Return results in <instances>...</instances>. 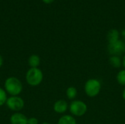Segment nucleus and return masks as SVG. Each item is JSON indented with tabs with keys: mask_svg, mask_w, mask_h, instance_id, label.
Returning a JSON list of instances; mask_svg holds the SVG:
<instances>
[{
	"mask_svg": "<svg viewBox=\"0 0 125 124\" xmlns=\"http://www.w3.org/2000/svg\"><path fill=\"white\" fill-rule=\"evenodd\" d=\"M119 33L116 29L110 30L107 35V39H108L109 44L117 42L119 40Z\"/></svg>",
	"mask_w": 125,
	"mask_h": 124,
	"instance_id": "9",
	"label": "nucleus"
},
{
	"mask_svg": "<svg viewBox=\"0 0 125 124\" xmlns=\"http://www.w3.org/2000/svg\"><path fill=\"white\" fill-rule=\"evenodd\" d=\"M54 0H42V1L45 4H51L53 1Z\"/></svg>",
	"mask_w": 125,
	"mask_h": 124,
	"instance_id": "18",
	"label": "nucleus"
},
{
	"mask_svg": "<svg viewBox=\"0 0 125 124\" xmlns=\"http://www.w3.org/2000/svg\"><path fill=\"white\" fill-rule=\"evenodd\" d=\"M77 93H78L77 89L75 87H73V86L69 87L67 88V91H66L67 96L69 99H74L77 96Z\"/></svg>",
	"mask_w": 125,
	"mask_h": 124,
	"instance_id": "13",
	"label": "nucleus"
},
{
	"mask_svg": "<svg viewBox=\"0 0 125 124\" xmlns=\"http://www.w3.org/2000/svg\"><path fill=\"white\" fill-rule=\"evenodd\" d=\"M109 62L111 64V66L115 68L120 67L122 64V61L119 56H112L109 59Z\"/></svg>",
	"mask_w": 125,
	"mask_h": 124,
	"instance_id": "12",
	"label": "nucleus"
},
{
	"mask_svg": "<svg viewBox=\"0 0 125 124\" xmlns=\"http://www.w3.org/2000/svg\"><path fill=\"white\" fill-rule=\"evenodd\" d=\"M4 88L5 91L11 96H18L23 90V85L17 77H10L5 80Z\"/></svg>",
	"mask_w": 125,
	"mask_h": 124,
	"instance_id": "1",
	"label": "nucleus"
},
{
	"mask_svg": "<svg viewBox=\"0 0 125 124\" xmlns=\"http://www.w3.org/2000/svg\"><path fill=\"white\" fill-rule=\"evenodd\" d=\"M122 34H123V36L125 37V31H123V32H122Z\"/></svg>",
	"mask_w": 125,
	"mask_h": 124,
	"instance_id": "21",
	"label": "nucleus"
},
{
	"mask_svg": "<svg viewBox=\"0 0 125 124\" xmlns=\"http://www.w3.org/2000/svg\"><path fill=\"white\" fill-rule=\"evenodd\" d=\"M58 124H76V121L73 116L66 115L60 118Z\"/></svg>",
	"mask_w": 125,
	"mask_h": 124,
	"instance_id": "11",
	"label": "nucleus"
},
{
	"mask_svg": "<svg viewBox=\"0 0 125 124\" xmlns=\"http://www.w3.org/2000/svg\"><path fill=\"white\" fill-rule=\"evenodd\" d=\"M28 124H38V120L36 118H30L28 119Z\"/></svg>",
	"mask_w": 125,
	"mask_h": 124,
	"instance_id": "16",
	"label": "nucleus"
},
{
	"mask_svg": "<svg viewBox=\"0 0 125 124\" xmlns=\"http://www.w3.org/2000/svg\"><path fill=\"white\" fill-rule=\"evenodd\" d=\"M70 113L75 116H82L87 111V106L86 103L82 101L76 100L71 102L70 105Z\"/></svg>",
	"mask_w": 125,
	"mask_h": 124,
	"instance_id": "4",
	"label": "nucleus"
},
{
	"mask_svg": "<svg viewBox=\"0 0 125 124\" xmlns=\"http://www.w3.org/2000/svg\"><path fill=\"white\" fill-rule=\"evenodd\" d=\"M122 64H123V66L125 67V56H124V58H123V61H122Z\"/></svg>",
	"mask_w": 125,
	"mask_h": 124,
	"instance_id": "19",
	"label": "nucleus"
},
{
	"mask_svg": "<svg viewBox=\"0 0 125 124\" xmlns=\"http://www.w3.org/2000/svg\"><path fill=\"white\" fill-rule=\"evenodd\" d=\"M122 97H123V99L125 100V90L123 91V93H122Z\"/></svg>",
	"mask_w": 125,
	"mask_h": 124,
	"instance_id": "20",
	"label": "nucleus"
},
{
	"mask_svg": "<svg viewBox=\"0 0 125 124\" xmlns=\"http://www.w3.org/2000/svg\"><path fill=\"white\" fill-rule=\"evenodd\" d=\"M6 105L7 107L12 111H20L24 107V101L18 96H11L7 99Z\"/></svg>",
	"mask_w": 125,
	"mask_h": 124,
	"instance_id": "5",
	"label": "nucleus"
},
{
	"mask_svg": "<svg viewBox=\"0 0 125 124\" xmlns=\"http://www.w3.org/2000/svg\"><path fill=\"white\" fill-rule=\"evenodd\" d=\"M7 94H6V92L5 91L0 88V107H1L3 105H4L7 102Z\"/></svg>",
	"mask_w": 125,
	"mask_h": 124,
	"instance_id": "15",
	"label": "nucleus"
},
{
	"mask_svg": "<svg viewBox=\"0 0 125 124\" xmlns=\"http://www.w3.org/2000/svg\"><path fill=\"white\" fill-rule=\"evenodd\" d=\"M68 107L67 102L65 100L61 99L55 102L53 105V110L57 113H64L67 111Z\"/></svg>",
	"mask_w": 125,
	"mask_h": 124,
	"instance_id": "8",
	"label": "nucleus"
},
{
	"mask_svg": "<svg viewBox=\"0 0 125 124\" xmlns=\"http://www.w3.org/2000/svg\"><path fill=\"white\" fill-rule=\"evenodd\" d=\"M11 124H28V118L22 113H15L10 118Z\"/></svg>",
	"mask_w": 125,
	"mask_h": 124,
	"instance_id": "7",
	"label": "nucleus"
},
{
	"mask_svg": "<svg viewBox=\"0 0 125 124\" xmlns=\"http://www.w3.org/2000/svg\"><path fill=\"white\" fill-rule=\"evenodd\" d=\"M42 124H50L49 123H47V122H44Z\"/></svg>",
	"mask_w": 125,
	"mask_h": 124,
	"instance_id": "22",
	"label": "nucleus"
},
{
	"mask_svg": "<svg viewBox=\"0 0 125 124\" xmlns=\"http://www.w3.org/2000/svg\"><path fill=\"white\" fill-rule=\"evenodd\" d=\"M43 79V74L38 68H30L26 75V80L29 85L37 86L40 85Z\"/></svg>",
	"mask_w": 125,
	"mask_h": 124,
	"instance_id": "2",
	"label": "nucleus"
},
{
	"mask_svg": "<svg viewBox=\"0 0 125 124\" xmlns=\"http://www.w3.org/2000/svg\"><path fill=\"white\" fill-rule=\"evenodd\" d=\"M28 63L31 68H37L40 64V58L37 55H31L28 59Z\"/></svg>",
	"mask_w": 125,
	"mask_h": 124,
	"instance_id": "10",
	"label": "nucleus"
},
{
	"mask_svg": "<svg viewBox=\"0 0 125 124\" xmlns=\"http://www.w3.org/2000/svg\"><path fill=\"white\" fill-rule=\"evenodd\" d=\"M84 90L88 96L94 97L100 92L101 83L97 79H89L84 86Z\"/></svg>",
	"mask_w": 125,
	"mask_h": 124,
	"instance_id": "3",
	"label": "nucleus"
},
{
	"mask_svg": "<svg viewBox=\"0 0 125 124\" xmlns=\"http://www.w3.org/2000/svg\"><path fill=\"white\" fill-rule=\"evenodd\" d=\"M108 52L112 56H119L125 52V43L122 40H118L114 43L109 44L108 46Z\"/></svg>",
	"mask_w": 125,
	"mask_h": 124,
	"instance_id": "6",
	"label": "nucleus"
},
{
	"mask_svg": "<svg viewBox=\"0 0 125 124\" xmlns=\"http://www.w3.org/2000/svg\"><path fill=\"white\" fill-rule=\"evenodd\" d=\"M3 63H4V59H3V57L0 55V68L2 67L3 65Z\"/></svg>",
	"mask_w": 125,
	"mask_h": 124,
	"instance_id": "17",
	"label": "nucleus"
},
{
	"mask_svg": "<svg viewBox=\"0 0 125 124\" xmlns=\"http://www.w3.org/2000/svg\"><path fill=\"white\" fill-rule=\"evenodd\" d=\"M116 79L118 83L122 85V86H125V69L120 71L116 76Z\"/></svg>",
	"mask_w": 125,
	"mask_h": 124,
	"instance_id": "14",
	"label": "nucleus"
}]
</instances>
